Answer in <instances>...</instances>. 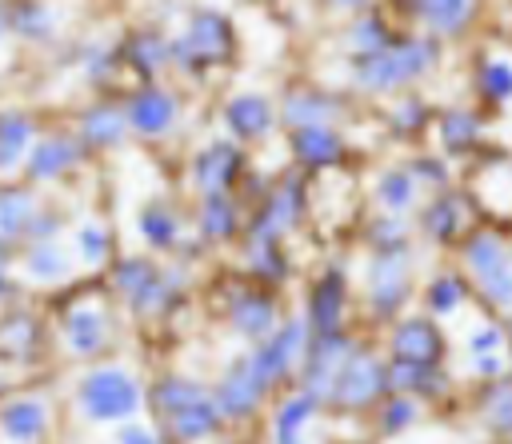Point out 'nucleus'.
Returning <instances> with one entry per match:
<instances>
[{"instance_id":"obj_1","label":"nucleus","mask_w":512,"mask_h":444,"mask_svg":"<svg viewBox=\"0 0 512 444\" xmlns=\"http://www.w3.org/2000/svg\"><path fill=\"white\" fill-rule=\"evenodd\" d=\"M440 40L428 32H396L380 52L352 60V84L368 96H396L440 68Z\"/></svg>"},{"instance_id":"obj_2","label":"nucleus","mask_w":512,"mask_h":444,"mask_svg":"<svg viewBox=\"0 0 512 444\" xmlns=\"http://www.w3.org/2000/svg\"><path fill=\"white\" fill-rule=\"evenodd\" d=\"M172 40V68L184 72V76H200L208 68H220L236 56V24L228 12L220 8H192L184 28Z\"/></svg>"},{"instance_id":"obj_3","label":"nucleus","mask_w":512,"mask_h":444,"mask_svg":"<svg viewBox=\"0 0 512 444\" xmlns=\"http://www.w3.org/2000/svg\"><path fill=\"white\" fill-rule=\"evenodd\" d=\"M304 208H308V180H304V172H300V168H296V172H284V176L260 196L252 220L244 224V232H240L244 244H280V240L300 224Z\"/></svg>"},{"instance_id":"obj_4","label":"nucleus","mask_w":512,"mask_h":444,"mask_svg":"<svg viewBox=\"0 0 512 444\" xmlns=\"http://www.w3.org/2000/svg\"><path fill=\"white\" fill-rule=\"evenodd\" d=\"M460 260L496 308H512V248L496 228H472L460 240Z\"/></svg>"},{"instance_id":"obj_5","label":"nucleus","mask_w":512,"mask_h":444,"mask_svg":"<svg viewBox=\"0 0 512 444\" xmlns=\"http://www.w3.org/2000/svg\"><path fill=\"white\" fill-rule=\"evenodd\" d=\"M76 404H80V412H84L88 420H96V424H104V420H124V416H132V412L140 408V388H136V380H132L128 372H120V368H96V372H88V376L80 380Z\"/></svg>"},{"instance_id":"obj_6","label":"nucleus","mask_w":512,"mask_h":444,"mask_svg":"<svg viewBox=\"0 0 512 444\" xmlns=\"http://www.w3.org/2000/svg\"><path fill=\"white\" fill-rule=\"evenodd\" d=\"M120 104H124L128 132L140 140H160L180 120V96L172 88H164L160 80H140Z\"/></svg>"},{"instance_id":"obj_7","label":"nucleus","mask_w":512,"mask_h":444,"mask_svg":"<svg viewBox=\"0 0 512 444\" xmlns=\"http://www.w3.org/2000/svg\"><path fill=\"white\" fill-rule=\"evenodd\" d=\"M112 288L136 308V312H160L172 292H176V280L172 272H164L156 260L148 256H124L112 264Z\"/></svg>"},{"instance_id":"obj_8","label":"nucleus","mask_w":512,"mask_h":444,"mask_svg":"<svg viewBox=\"0 0 512 444\" xmlns=\"http://www.w3.org/2000/svg\"><path fill=\"white\" fill-rule=\"evenodd\" d=\"M88 148L80 144V136L72 128H52V132H40L24 156V180L28 184H56L64 180L68 172H76L84 164Z\"/></svg>"},{"instance_id":"obj_9","label":"nucleus","mask_w":512,"mask_h":444,"mask_svg":"<svg viewBox=\"0 0 512 444\" xmlns=\"http://www.w3.org/2000/svg\"><path fill=\"white\" fill-rule=\"evenodd\" d=\"M416 224L436 244H460L472 232V200H468V192H456V188L432 192L428 200H420Z\"/></svg>"},{"instance_id":"obj_10","label":"nucleus","mask_w":512,"mask_h":444,"mask_svg":"<svg viewBox=\"0 0 512 444\" xmlns=\"http://www.w3.org/2000/svg\"><path fill=\"white\" fill-rule=\"evenodd\" d=\"M288 152L300 172H332L348 156V140L340 124H300L288 128Z\"/></svg>"},{"instance_id":"obj_11","label":"nucleus","mask_w":512,"mask_h":444,"mask_svg":"<svg viewBox=\"0 0 512 444\" xmlns=\"http://www.w3.org/2000/svg\"><path fill=\"white\" fill-rule=\"evenodd\" d=\"M244 168H248L244 144H236L232 136L208 140L192 156V184H196V192H232L244 180Z\"/></svg>"},{"instance_id":"obj_12","label":"nucleus","mask_w":512,"mask_h":444,"mask_svg":"<svg viewBox=\"0 0 512 444\" xmlns=\"http://www.w3.org/2000/svg\"><path fill=\"white\" fill-rule=\"evenodd\" d=\"M220 120H224V128H228V136L236 144H260L280 124L276 104L264 92H232L224 100V108H220Z\"/></svg>"},{"instance_id":"obj_13","label":"nucleus","mask_w":512,"mask_h":444,"mask_svg":"<svg viewBox=\"0 0 512 444\" xmlns=\"http://www.w3.org/2000/svg\"><path fill=\"white\" fill-rule=\"evenodd\" d=\"M304 352H308V320L296 316V320H284L268 340H260V352L252 356V368H256V376H260L264 388H268V384H276L292 364H300Z\"/></svg>"},{"instance_id":"obj_14","label":"nucleus","mask_w":512,"mask_h":444,"mask_svg":"<svg viewBox=\"0 0 512 444\" xmlns=\"http://www.w3.org/2000/svg\"><path fill=\"white\" fill-rule=\"evenodd\" d=\"M408 280H412L408 248L372 252V260H368V304L376 312H396L408 296Z\"/></svg>"},{"instance_id":"obj_15","label":"nucleus","mask_w":512,"mask_h":444,"mask_svg":"<svg viewBox=\"0 0 512 444\" xmlns=\"http://www.w3.org/2000/svg\"><path fill=\"white\" fill-rule=\"evenodd\" d=\"M352 352H356V344H352L348 336H340V328L316 336V344L304 352V388H308L312 400L332 396L336 376L344 372V364H348Z\"/></svg>"},{"instance_id":"obj_16","label":"nucleus","mask_w":512,"mask_h":444,"mask_svg":"<svg viewBox=\"0 0 512 444\" xmlns=\"http://www.w3.org/2000/svg\"><path fill=\"white\" fill-rule=\"evenodd\" d=\"M408 12L416 16L420 32L444 44V40L464 36L476 24V16L484 12V0H408Z\"/></svg>"},{"instance_id":"obj_17","label":"nucleus","mask_w":512,"mask_h":444,"mask_svg":"<svg viewBox=\"0 0 512 444\" xmlns=\"http://www.w3.org/2000/svg\"><path fill=\"white\" fill-rule=\"evenodd\" d=\"M80 144L88 152H108V148H120L132 132H128V120H124V104L120 100H92L80 116H76V128Z\"/></svg>"},{"instance_id":"obj_18","label":"nucleus","mask_w":512,"mask_h":444,"mask_svg":"<svg viewBox=\"0 0 512 444\" xmlns=\"http://www.w3.org/2000/svg\"><path fill=\"white\" fill-rule=\"evenodd\" d=\"M120 64L136 80H160L172 68V40L156 28H132L120 44Z\"/></svg>"},{"instance_id":"obj_19","label":"nucleus","mask_w":512,"mask_h":444,"mask_svg":"<svg viewBox=\"0 0 512 444\" xmlns=\"http://www.w3.org/2000/svg\"><path fill=\"white\" fill-rule=\"evenodd\" d=\"M384 388H388L384 364H380L376 356H368V352H352L348 364H344V372L336 376L332 396H336L340 404H348V408H364V404L376 400Z\"/></svg>"},{"instance_id":"obj_20","label":"nucleus","mask_w":512,"mask_h":444,"mask_svg":"<svg viewBox=\"0 0 512 444\" xmlns=\"http://www.w3.org/2000/svg\"><path fill=\"white\" fill-rule=\"evenodd\" d=\"M276 116L284 128L300 124H336L340 120V100L320 88H288L284 100L276 104Z\"/></svg>"},{"instance_id":"obj_21","label":"nucleus","mask_w":512,"mask_h":444,"mask_svg":"<svg viewBox=\"0 0 512 444\" xmlns=\"http://www.w3.org/2000/svg\"><path fill=\"white\" fill-rule=\"evenodd\" d=\"M8 12V36L28 44H48L60 32V12L48 0H4Z\"/></svg>"},{"instance_id":"obj_22","label":"nucleus","mask_w":512,"mask_h":444,"mask_svg":"<svg viewBox=\"0 0 512 444\" xmlns=\"http://www.w3.org/2000/svg\"><path fill=\"white\" fill-rule=\"evenodd\" d=\"M196 232L212 244H224V240H236L244 232V220H240V204L232 192H200V204H196Z\"/></svg>"},{"instance_id":"obj_23","label":"nucleus","mask_w":512,"mask_h":444,"mask_svg":"<svg viewBox=\"0 0 512 444\" xmlns=\"http://www.w3.org/2000/svg\"><path fill=\"white\" fill-rule=\"evenodd\" d=\"M352 20H348V28H344V36H340V48L352 56V60H360V56H368V52H380L392 36H396V28L388 24V16L376 8V4H368V8H356V12H348Z\"/></svg>"},{"instance_id":"obj_24","label":"nucleus","mask_w":512,"mask_h":444,"mask_svg":"<svg viewBox=\"0 0 512 444\" xmlns=\"http://www.w3.org/2000/svg\"><path fill=\"white\" fill-rule=\"evenodd\" d=\"M136 232H140V240H144L152 252H172V248L180 244V236H184V220H180V212H176L168 200L152 196V200H144L140 212H136Z\"/></svg>"},{"instance_id":"obj_25","label":"nucleus","mask_w":512,"mask_h":444,"mask_svg":"<svg viewBox=\"0 0 512 444\" xmlns=\"http://www.w3.org/2000/svg\"><path fill=\"white\" fill-rule=\"evenodd\" d=\"M260 396H264V380L256 376L252 356H248V360H236V364L228 368V376L220 380V388H216V408H220L224 416H248V412L260 404Z\"/></svg>"},{"instance_id":"obj_26","label":"nucleus","mask_w":512,"mask_h":444,"mask_svg":"<svg viewBox=\"0 0 512 444\" xmlns=\"http://www.w3.org/2000/svg\"><path fill=\"white\" fill-rule=\"evenodd\" d=\"M36 136H40V128L28 112H20V108L0 112V180L16 176L24 168V156H28Z\"/></svg>"},{"instance_id":"obj_27","label":"nucleus","mask_w":512,"mask_h":444,"mask_svg":"<svg viewBox=\"0 0 512 444\" xmlns=\"http://www.w3.org/2000/svg\"><path fill=\"white\" fill-rule=\"evenodd\" d=\"M232 324H236V332H244L248 340H268L276 328H280V312H276V300L268 296V292H252V288H244V292H236L232 296Z\"/></svg>"},{"instance_id":"obj_28","label":"nucleus","mask_w":512,"mask_h":444,"mask_svg":"<svg viewBox=\"0 0 512 444\" xmlns=\"http://www.w3.org/2000/svg\"><path fill=\"white\" fill-rule=\"evenodd\" d=\"M420 192H424V188L416 184V176H412L408 164H392V168H384V172L372 180V200H376L380 212H400V216H408V212L420 208Z\"/></svg>"},{"instance_id":"obj_29","label":"nucleus","mask_w":512,"mask_h":444,"mask_svg":"<svg viewBox=\"0 0 512 444\" xmlns=\"http://www.w3.org/2000/svg\"><path fill=\"white\" fill-rule=\"evenodd\" d=\"M36 208H40L36 184H0V240H8L12 248L24 244Z\"/></svg>"},{"instance_id":"obj_30","label":"nucleus","mask_w":512,"mask_h":444,"mask_svg":"<svg viewBox=\"0 0 512 444\" xmlns=\"http://www.w3.org/2000/svg\"><path fill=\"white\" fill-rule=\"evenodd\" d=\"M432 128H436V140H440V148H444L448 156H468V152L480 144V136H484L480 116H476L472 108H460V104L440 108Z\"/></svg>"},{"instance_id":"obj_31","label":"nucleus","mask_w":512,"mask_h":444,"mask_svg":"<svg viewBox=\"0 0 512 444\" xmlns=\"http://www.w3.org/2000/svg\"><path fill=\"white\" fill-rule=\"evenodd\" d=\"M392 352L396 360H412V364H436L444 356V340H440V328L432 320H404L396 324L392 332Z\"/></svg>"},{"instance_id":"obj_32","label":"nucleus","mask_w":512,"mask_h":444,"mask_svg":"<svg viewBox=\"0 0 512 444\" xmlns=\"http://www.w3.org/2000/svg\"><path fill=\"white\" fill-rule=\"evenodd\" d=\"M340 316H344V276L336 268H328L312 284V296H308V328L316 336L320 332H336L340 328Z\"/></svg>"},{"instance_id":"obj_33","label":"nucleus","mask_w":512,"mask_h":444,"mask_svg":"<svg viewBox=\"0 0 512 444\" xmlns=\"http://www.w3.org/2000/svg\"><path fill=\"white\" fill-rule=\"evenodd\" d=\"M20 268H24V276H32L40 284H60L72 272V260L60 248V240H28L24 256H20Z\"/></svg>"},{"instance_id":"obj_34","label":"nucleus","mask_w":512,"mask_h":444,"mask_svg":"<svg viewBox=\"0 0 512 444\" xmlns=\"http://www.w3.org/2000/svg\"><path fill=\"white\" fill-rule=\"evenodd\" d=\"M64 336H68V348H72V352H80V356L96 352V348L104 344V336H108L104 308H100V304H80V308H72L68 320H64Z\"/></svg>"},{"instance_id":"obj_35","label":"nucleus","mask_w":512,"mask_h":444,"mask_svg":"<svg viewBox=\"0 0 512 444\" xmlns=\"http://www.w3.org/2000/svg\"><path fill=\"white\" fill-rule=\"evenodd\" d=\"M216 404L204 396V392H196L192 400H184V404H176L164 420H168V428L180 436V440H196V436H208L212 428H216Z\"/></svg>"},{"instance_id":"obj_36","label":"nucleus","mask_w":512,"mask_h":444,"mask_svg":"<svg viewBox=\"0 0 512 444\" xmlns=\"http://www.w3.org/2000/svg\"><path fill=\"white\" fill-rule=\"evenodd\" d=\"M476 92H480V100H488L496 108L512 104V60L508 56L480 60V68H476Z\"/></svg>"},{"instance_id":"obj_37","label":"nucleus","mask_w":512,"mask_h":444,"mask_svg":"<svg viewBox=\"0 0 512 444\" xmlns=\"http://www.w3.org/2000/svg\"><path fill=\"white\" fill-rule=\"evenodd\" d=\"M44 420H48V412H44V404H36V400H16V404H8L4 408V432L16 440V444H28V440H36L40 432H44Z\"/></svg>"},{"instance_id":"obj_38","label":"nucleus","mask_w":512,"mask_h":444,"mask_svg":"<svg viewBox=\"0 0 512 444\" xmlns=\"http://www.w3.org/2000/svg\"><path fill=\"white\" fill-rule=\"evenodd\" d=\"M72 244H76L80 264H88V268H100V264H108V256H112V236H108V228H104L100 220L76 224Z\"/></svg>"},{"instance_id":"obj_39","label":"nucleus","mask_w":512,"mask_h":444,"mask_svg":"<svg viewBox=\"0 0 512 444\" xmlns=\"http://www.w3.org/2000/svg\"><path fill=\"white\" fill-rule=\"evenodd\" d=\"M388 388L400 392H444V376L432 372V364H412V360H396L392 368H384Z\"/></svg>"},{"instance_id":"obj_40","label":"nucleus","mask_w":512,"mask_h":444,"mask_svg":"<svg viewBox=\"0 0 512 444\" xmlns=\"http://www.w3.org/2000/svg\"><path fill=\"white\" fill-rule=\"evenodd\" d=\"M408 236H412V228H408V220H404L400 212H380V216L368 220V228H364V240H368L372 252L408 248Z\"/></svg>"},{"instance_id":"obj_41","label":"nucleus","mask_w":512,"mask_h":444,"mask_svg":"<svg viewBox=\"0 0 512 444\" xmlns=\"http://www.w3.org/2000/svg\"><path fill=\"white\" fill-rule=\"evenodd\" d=\"M392 128L396 132H404V136H416V132H424L428 128V120H432V112H428V104L420 100V96H412V92H396V100H392Z\"/></svg>"},{"instance_id":"obj_42","label":"nucleus","mask_w":512,"mask_h":444,"mask_svg":"<svg viewBox=\"0 0 512 444\" xmlns=\"http://www.w3.org/2000/svg\"><path fill=\"white\" fill-rule=\"evenodd\" d=\"M36 320L32 316H8L0 320V356H28L36 348Z\"/></svg>"},{"instance_id":"obj_43","label":"nucleus","mask_w":512,"mask_h":444,"mask_svg":"<svg viewBox=\"0 0 512 444\" xmlns=\"http://www.w3.org/2000/svg\"><path fill=\"white\" fill-rule=\"evenodd\" d=\"M312 408H316V400H312L308 392H304V396H292V400L280 408V416H276V444H300V432H304Z\"/></svg>"},{"instance_id":"obj_44","label":"nucleus","mask_w":512,"mask_h":444,"mask_svg":"<svg viewBox=\"0 0 512 444\" xmlns=\"http://www.w3.org/2000/svg\"><path fill=\"white\" fill-rule=\"evenodd\" d=\"M244 248H248V268L264 284H280L288 276V260H284L280 244H244Z\"/></svg>"},{"instance_id":"obj_45","label":"nucleus","mask_w":512,"mask_h":444,"mask_svg":"<svg viewBox=\"0 0 512 444\" xmlns=\"http://www.w3.org/2000/svg\"><path fill=\"white\" fill-rule=\"evenodd\" d=\"M460 304H464V280H460V276L444 272V276H436V280L428 284V308H432L436 316H448V312H456Z\"/></svg>"},{"instance_id":"obj_46","label":"nucleus","mask_w":512,"mask_h":444,"mask_svg":"<svg viewBox=\"0 0 512 444\" xmlns=\"http://www.w3.org/2000/svg\"><path fill=\"white\" fill-rule=\"evenodd\" d=\"M408 168H412V176H416L420 188H432V192L452 188V172H448L444 156H412Z\"/></svg>"},{"instance_id":"obj_47","label":"nucleus","mask_w":512,"mask_h":444,"mask_svg":"<svg viewBox=\"0 0 512 444\" xmlns=\"http://www.w3.org/2000/svg\"><path fill=\"white\" fill-rule=\"evenodd\" d=\"M484 412L496 432H512V384H496L484 400Z\"/></svg>"},{"instance_id":"obj_48","label":"nucleus","mask_w":512,"mask_h":444,"mask_svg":"<svg viewBox=\"0 0 512 444\" xmlns=\"http://www.w3.org/2000/svg\"><path fill=\"white\" fill-rule=\"evenodd\" d=\"M416 416V404L412 400H392L388 412H384V432H396V428H408Z\"/></svg>"},{"instance_id":"obj_49","label":"nucleus","mask_w":512,"mask_h":444,"mask_svg":"<svg viewBox=\"0 0 512 444\" xmlns=\"http://www.w3.org/2000/svg\"><path fill=\"white\" fill-rule=\"evenodd\" d=\"M500 340H504V332H500L496 324H488V328H480V332L472 336V352H496Z\"/></svg>"},{"instance_id":"obj_50","label":"nucleus","mask_w":512,"mask_h":444,"mask_svg":"<svg viewBox=\"0 0 512 444\" xmlns=\"http://www.w3.org/2000/svg\"><path fill=\"white\" fill-rule=\"evenodd\" d=\"M120 444H156V436H152L148 428H140V424H132V428H124V436H120Z\"/></svg>"},{"instance_id":"obj_51","label":"nucleus","mask_w":512,"mask_h":444,"mask_svg":"<svg viewBox=\"0 0 512 444\" xmlns=\"http://www.w3.org/2000/svg\"><path fill=\"white\" fill-rule=\"evenodd\" d=\"M476 368H480L484 376H496L504 364H500V356H496V352H476Z\"/></svg>"},{"instance_id":"obj_52","label":"nucleus","mask_w":512,"mask_h":444,"mask_svg":"<svg viewBox=\"0 0 512 444\" xmlns=\"http://www.w3.org/2000/svg\"><path fill=\"white\" fill-rule=\"evenodd\" d=\"M328 12H356V8H368V4H376V0H320Z\"/></svg>"},{"instance_id":"obj_53","label":"nucleus","mask_w":512,"mask_h":444,"mask_svg":"<svg viewBox=\"0 0 512 444\" xmlns=\"http://www.w3.org/2000/svg\"><path fill=\"white\" fill-rule=\"evenodd\" d=\"M8 268H12V244L0 240V272H8Z\"/></svg>"},{"instance_id":"obj_54","label":"nucleus","mask_w":512,"mask_h":444,"mask_svg":"<svg viewBox=\"0 0 512 444\" xmlns=\"http://www.w3.org/2000/svg\"><path fill=\"white\" fill-rule=\"evenodd\" d=\"M12 292H16V288H12L8 272H0V304H4V300H12Z\"/></svg>"},{"instance_id":"obj_55","label":"nucleus","mask_w":512,"mask_h":444,"mask_svg":"<svg viewBox=\"0 0 512 444\" xmlns=\"http://www.w3.org/2000/svg\"><path fill=\"white\" fill-rule=\"evenodd\" d=\"M8 40V12H4V0H0V44Z\"/></svg>"},{"instance_id":"obj_56","label":"nucleus","mask_w":512,"mask_h":444,"mask_svg":"<svg viewBox=\"0 0 512 444\" xmlns=\"http://www.w3.org/2000/svg\"><path fill=\"white\" fill-rule=\"evenodd\" d=\"M256 4H276V0H256Z\"/></svg>"}]
</instances>
